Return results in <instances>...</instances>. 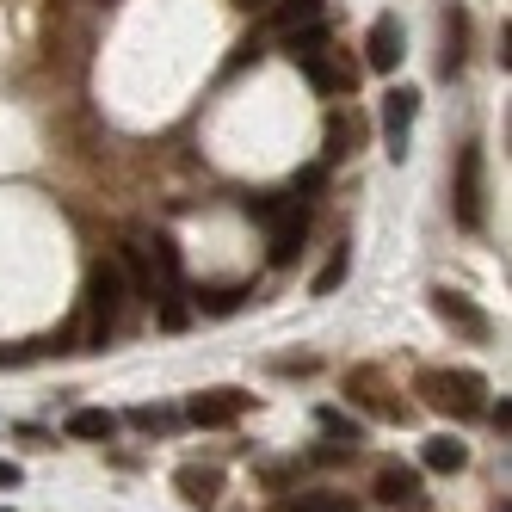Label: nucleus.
<instances>
[{"label":"nucleus","instance_id":"nucleus-1","mask_svg":"<svg viewBox=\"0 0 512 512\" xmlns=\"http://www.w3.org/2000/svg\"><path fill=\"white\" fill-rule=\"evenodd\" d=\"M124 266L118 260H93L87 272V352H99L105 340H112V327L124 315Z\"/></svg>","mask_w":512,"mask_h":512},{"label":"nucleus","instance_id":"nucleus-2","mask_svg":"<svg viewBox=\"0 0 512 512\" xmlns=\"http://www.w3.org/2000/svg\"><path fill=\"white\" fill-rule=\"evenodd\" d=\"M284 38H290V62H297V68H303V75H309L327 99H340V93H352V87H358V68L334 62V50H327V38H321V25L284 31Z\"/></svg>","mask_w":512,"mask_h":512},{"label":"nucleus","instance_id":"nucleus-3","mask_svg":"<svg viewBox=\"0 0 512 512\" xmlns=\"http://www.w3.org/2000/svg\"><path fill=\"white\" fill-rule=\"evenodd\" d=\"M420 395H426V408H438V414H451V420H475L488 408V377H475V371H420V383H414Z\"/></svg>","mask_w":512,"mask_h":512},{"label":"nucleus","instance_id":"nucleus-4","mask_svg":"<svg viewBox=\"0 0 512 512\" xmlns=\"http://www.w3.org/2000/svg\"><path fill=\"white\" fill-rule=\"evenodd\" d=\"M253 216H266L272 223V247H266V260L272 266H290L303 253V235H309V210L297 198H260L253 204Z\"/></svg>","mask_w":512,"mask_h":512},{"label":"nucleus","instance_id":"nucleus-5","mask_svg":"<svg viewBox=\"0 0 512 512\" xmlns=\"http://www.w3.org/2000/svg\"><path fill=\"white\" fill-rule=\"evenodd\" d=\"M482 149H475V142H469V149L457 155V186H451V210H457V229H482Z\"/></svg>","mask_w":512,"mask_h":512},{"label":"nucleus","instance_id":"nucleus-6","mask_svg":"<svg viewBox=\"0 0 512 512\" xmlns=\"http://www.w3.org/2000/svg\"><path fill=\"white\" fill-rule=\"evenodd\" d=\"M247 408H253V395L235 389V383H223V389H198V395L186 401V420H192V426H235Z\"/></svg>","mask_w":512,"mask_h":512},{"label":"nucleus","instance_id":"nucleus-7","mask_svg":"<svg viewBox=\"0 0 512 512\" xmlns=\"http://www.w3.org/2000/svg\"><path fill=\"white\" fill-rule=\"evenodd\" d=\"M377 118H383V149H389V161H401V155H408V130L420 118V93L414 87H389Z\"/></svg>","mask_w":512,"mask_h":512},{"label":"nucleus","instance_id":"nucleus-8","mask_svg":"<svg viewBox=\"0 0 512 512\" xmlns=\"http://www.w3.org/2000/svg\"><path fill=\"white\" fill-rule=\"evenodd\" d=\"M377 500H383L389 512H426V482H420V469L383 463V469H377Z\"/></svg>","mask_w":512,"mask_h":512},{"label":"nucleus","instance_id":"nucleus-9","mask_svg":"<svg viewBox=\"0 0 512 512\" xmlns=\"http://www.w3.org/2000/svg\"><path fill=\"white\" fill-rule=\"evenodd\" d=\"M401 56H408V50H401V19L395 13H377L371 31H364V62H371L377 75H395Z\"/></svg>","mask_w":512,"mask_h":512},{"label":"nucleus","instance_id":"nucleus-10","mask_svg":"<svg viewBox=\"0 0 512 512\" xmlns=\"http://www.w3.org/2000/svg\"><path fill=\"white\" fill-rule=\"evenodd\" d=\"M149 241V266H155V297H186V266H179V247L167 235H142Z\"/></svg>","mask_w":512,"mask_h":512},{"label":"nucleus","instance_id":"nucleus-11","mask_svg":"<svg viewBox=\"0 0 512 512\" xmlns=\"http://www.w3.org/2000/svg\"><path fill=\"white\" fill-rule=\"evenodd\" d=\"M173 488H179V500H186V506L210 512L216 500H223V469H210V463H186V469L173 475Z\"/></svg>","mask_w":512,"mask_h":512},{"label":"nucleus","instance_id":"nucleus-12","mask_svg":"<svg viewBox=\"0 0 512 512\" xmlns=\"http://www.w3.org/2000/svg\"><path fill=\"white\" fill-rule=\"evenodd\" d=\"M432 309H438V321H451L457 334H469V340H488V315L475 309L463 290H432Z\"/></svg>","mask_w":512,"mask_h":512},{"label":"nucleus","instance_id":"nucleus-13","mask_svg":"<svg viewBox=\"0 0 512 512\" xmlns=\"http://www.w3.org/2000/svg\"><path fill=\"white\" fill-rule=\"evenodd\" d=\"M463 50H469V13L457 7V0H451V7H445V56H438V75H463Z\"/></svg>","mask_w":512,"mask_h":512},{"label":"nucleus","instance_id":"nucleus-14","mask_svg":"<svg viewBox=\"0 0 512 512\" xmlns=\"http://www.w3.org/2000/svg\"><path fill=\"white\" fill-rule=\"evenodd\" d=\"M118 432V414L112 408H75L68 414V438H87V445H105Z\"/></svg>","mask_w":512,"mask_h":512},{"label":"nucleus","instance_id":"nucleus-15","mask_svg":"<svg viewBox=\"0 0 512 512\" xmlns=\"http://www.w3.org/2000/svg\"><path fill=\"white\" fill-rule=\"evenodd\" d=\"M124 284H136L142 290V297H155V266H149V241H142V235H130L124 241Z\"/></svg>","mask_w":512,"mask_h":512},{"label":"nucleus","instance_id":"nucleus-16","mask_svg":"<svg viewBox=\"0 0 512 512\" xmlns=\"http://www.w3.org/2000/svg\"><path fill=\"white\" fill-rule=\"evenodd\" d=\"M426 469H438V475H457L463 463H469V445L463 438H451V432H438V438H426Z\"/></svg>","mask_w":512,"mask_h":512},{"label":"nucleus","instance_id":"nucleus-17","mask_svg":"<svg viewBox=\"0 0 512 512\" xmlns=\"http://www.w3.org/2000/svg\"><path fill=\"white\" fill-rule=\"evenodd\" d=\"M352 142H358V124H352L346 112H334V118H327V149H321V167H340V161L352 155Z\"/></svg>","mask_w":512,"mask_h":512},{"label":"nucleus","instance_id":"nucleus-18","mask_svg":"<svg viewBox=\"0 0 512 512\" xmlns=\"http://www.w3.org/2000/svg\"><path fill=\"white\" fill-rule=\"evenodd\" d=\"M321 7H327V0H278V7H272V25H278V31L321 25Z\"/></svg>","mask_w":512,"mask_h":512},{"label":"nucleus","instance_id":"nucleus-19","mask_svg":"<svg viewBox=\"0 0 512 512\" xmlns=\"http://www.w3.org/2000/svg\"><path fill=\"white\" fill-rule=\"evenodd\" d=\"M278 512H358L346 494H297V500H284Z\"/></svg>","mask_w":512,"mask_h":512},{"label":"nucleus","instance_id":"nucleus-20","mask_svg":"<svg viewBox=\"0 0 512 512\" xmlns=\"http://www.w3.org/2000/svg\"><path fill=\"white\" fill-rule=\"evenodd\" d=\"M340 278H346V247H334V253H327V266L315 272V297H327V290H340Z\"/></svg>","mask_w":512,"mask_h":512},{"label":"nucleus","instance_id":"nucleus-21","mask_svg":"<svg viewBox=\"0 0 512 512\" xmlns=\"http://www.w3.org/2000/svg\"><path fill=\"white\" fill-rule=\"evenodd\" d=\"M247 297H253L247 284H229V290H210V303H204V315H235V309H241Z\"/></svg>","mask_w":512,"mask_h":512},{"label":"nucleus","instance_id":"nucleus-22","mask_svg":"<svg viewBox=\"0 0 512 512\" xmlns=\"http://www.w3.org/2000/svg\"><path fill=\"white\" fill-rule=\"evenodd\" d=\"M315 420H321V426H327V432H334V438H346V445H358V420H346V414H340V408H321V414H315Z\"/></svg>","mask_w":512,"mask_h":512},{"label":"nucleus","instance_id":"nucleus-23","mask_svg":"<svg viewBox=\"0 0 512 512\" xmlns=\"http://www.w3.org/2000/svg\"><path fill=\"white\" fill-rule=\"evenodd\" d=\"M130 426H142V432H167V426H173V414H167V408H136V414H130Z\"/></svg>","mask_w":512,"mask_h":512},{"label":"nucleus","instance_id":"nucleus-24","mask_svg":"<svg viewBox=\"0 0 512 512\" xmlns=\"http://www.w3.org/2000/svg\"><path fill=\"white\" fill-rule=\"evenodd\" d=\"M186 321H192V309L179 303V297H167V303H161V327H167V334H179Z\"/></svg>","mask_w":512,"mask_h":512},{"label":"nucleus","instance_id":"nucleus-25","mask_svg":"<svg viewBox=\"0 0 512 512\" xmlns=\"http://www.w3.org/2000/svg\"><path fill=\"white\" fill-rule=\"evenodd\" d=\"M488 420H494V432L506 438V426H512V408H506V395H500V408H488Z\"/></svg>","mask_w":512,"mask_h":512},{"label":"nucleus","instance_id":"nucleus-26","mask_svg":"<svg viewBox=\"0 0 512 512\" xmlns=\"http://www.w3.org/2000/svg\"><path fill=\"white\" fill-rule=\"evenodd\" d=\"M0 488H19V463H0Z\"/></svg>","mask_w":512,"mask_h":512},{"label":"nucleus","instance_id":"nucleus-27","mask_svg":"<svg viewBox=\"0 0 512 512\" xmlns=\"http://www.w3.org/2000/svg\"><path fill=\"white\" fill-rule=\"evenodd\" d=\"M235 7H241V13H253V7H266V0H235Z\"/></svg>","mask_w":512,"mask_h":512}]
</instances>
